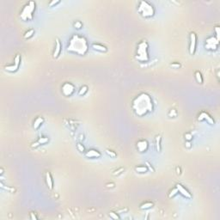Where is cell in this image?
<instances>
[{
    "instance_id": "cell-1",
    "label": "cell",
    "mask_w": 220,
    "mask_h": 220,
    "mask_svg": "<svg viewBox=\"0 0 220 220\" xmlns=\"http://www.w3.org/2000/svg\"><path fill=\"white\" fill-rule=\"evenodd\" d=\"M132 108L136 115L143 117L154 110V104L150 96L146 93H141L132 101Z\"/></svg>"
},
{
    "instance_id": "cell-2",
    "label": "cell",
    "mask_w": 220,
    "mask_h": 220,
    "mask_svg": "<svg viewBox=\"0 0 220 220\" xmlns=\"http://www.w3.org/2000/svg\"><path fill=\"white\" fill-rule=\"evenodd\" d=\"M88 41L84 36H80L78 34H73L70 38L67 46V51L69 53L84 56L88 53Z\"/></svg>"
},
{
    "instance_id": "cell-3",
    "label": "cell",
    "mask_w": 220,
    "mask_h": 220,
    "mask_svg": "<svg viewBox=\"0 0 220 220\" xmlns=\"http://www.w3.org/2000/svg\"><path fill=\"white\" fill-rule=\"evenodd\" d=\"M135 59L139 62L145 63L150 60L149 55V44L146 41H141L137 46Z\"/></svg>"
},
{
    "instance_id": "cell-4",
    "label": "cell",
    "mask_w": 220,
    "mask_h": 220,
    "mask_svg": "<svg viewBox=\"0 0 220 220\" xmlns=\"http://www.w3.org/2000/svg\"><path fill=\"white\" fill-rule=\"evenodd\" d=\"M138 12L144 18H150L155 16L156 9L154 6L147 1L139 2L138 7Z\"/></svg>"
},
{
    "instance_id": "cell-5",
    "label": "cell",
    "mask_w": 220,
    "mask_h": 220,
    "mask_svg": "<svg viewBox=\"0 0 220 220\" xmlns=\"http://www.w3.org/2000/svg\"><path fill=\"white\" fill-rule=\"evenodd\" d=\"M36 9V4L34 1H29L23 6L20 12V17L22 21L28 22L34 18V13Z\"/></svg>"
},
{
    "instance_id": "cell-6",
    "label": "cell",
    "mask_w": 220,
    "mask_h": 220,
    "mask_svg": "<svg viewBox=\"0 0 220 220\" xmlns=\"http://www.w3.org/2000/svg\"><path fill=\"white\" fill-rule=\"evenodd\" d=\"M218 45H219L218 40H217L216 37L211 36L206 39L205 47V48L209 51H216L217 50V48H218Z\"/></svg>"
},
{
    "instance_id": "cell-7",
    "label": "cell",
    "mask_w": 220,
    "mask_h": 220,
    "mask_svg": "<svg viewBox=\"0 0 220 220\" xmlns=\"http://www.w3.org/2000/svg\"><path fill=\"white\" fill-rule=\"evenodd\" d=\"M61 91L65 96H72L75 92V86L72 83H65L61 87Z\"/></svg>"
},
{
    "instance_id": "cell-8",
    "label": "cell",
    "mask_w": 220,
    "mask_h": 220,
    "mask_svg": "<svg viewBox=\"0 0 220 220\" xmlns=\"http://www.w3.org/2000/svg\"><path fill=\"white\" fill-rule=\"evenodd\" d=\"M189 53L191 55H194L196 48H197V35L194 32L190 33V36H189Z\"/></svg>"
},
{
    "instance_id": "cell-9",
    "label": "cell",
    "mask_w": 220,
    "mask_h": 220,
    "mask_svg": "<svg viewBox=\"0 0 220 220\" xmlns=\"http://www.w3.org/2000/svg\"><path fill=\"white\" fill-rule=\"evenodd\" d=\"M137 150H138V152L140 153H145L149 149V144L148 142L145 140V139H142V140H139L137 142Z\"/></svg>"
},
{
    "instance_id": "cell-10",
    "label": "cell",
    "mask_w": 220,
    "mask_h": 220,
    "mask_svg": "<svg viewBox=\"0 0 220 220\" xmlns=\"http://www.w3.org/2000/svg\"><path fill=\"white\" fill-rule=\"evenodd\" d=\"M198 120L199 121H203V120H205L207 123H209L210 125H213L214 124V120L211 115L209 114L206 112H201L199 114L198 117Z\"/></svg>"
},
{
    "instance_id": "cell-11",
    "label": "cell",
    "mask_w": 220,
    "mask_h": 220,
    "mask_svg": "<svg viewBox=\"0 0 220 220\" xmlns=\"http://www.w3.org/2000/svg\"><path fill=\"white\" fill-rule=\"evenodd\" d=\"M61 51H62V44H61V41L59 38H56L55 39V47H54V51H53V58L54 59H58L59 57L60 56L61 54Z\"/></svg>"
},
{
    "instance_id": "cell-12",
    "label": "cell",
    "mask_w": 220,
    "mask_h": 220,
    "mask_svg": "<svg viewBox=\"0 0 220 220\" xmlns=\"http://www.w3.org/2000/svg\"><path fill=\"white\" fill-rule=\"evenodd\" d=\"M176 188H177L178 193H180V194H181L187 199H192V194H191L188 189H186L182 185H181V184H176Z\"/></svg>"
},
{
    "instance_id": "cell-13",
    "label": "cell",
    "mask_w": 220,
    "mask_h": 220,
    "mask_svg": "<svg viewBox=\"0 0 220 220\" xmlns=\"http://www.w3.org/2000/svg\"><path fill=\"white\" fill-rule=\"evenodd\" d=\"M85 157L87 158H100L101 157V152L97 150H95V149H90V150L85 151L84 153Z\"/></svg>"
},
{
    "instance_id": "cell-14",
    "label": "cell",
    "mask_w": 220,
    "mask_h": 220,
    "mask_svg": "<svg viewBox=\"0 0 220 220\" xmlns=\"http://www.w3.org/2000/svg\"><path fill=\"white\" fill-rule=\"evenodd\" d=\"M45 179H46V183L47 186L50 190H53V177H52V175L50 172H46V175H45Z\"/></svg>"
},
{
    "instance_id": "cell-15",
    "label": "cell",
    "mask_w": 220,
    "mask_h": 220,
    "mask_svg": "<svg viewBox=\"0 0 220 220\" xmlns=\"http://www.w3.org/2000/svg\"><path fill=\"white\" fill-rule=\"evenodd\" d=\"M44 123V119L43 117L41 116H38L36 119L34 120V123H33V128L34 130H38L42 126V124Z\"/></svg>"
},
{
    "instance_id": "cell-16",
    "label": "cell",
    "mask_w": 220,
    "mask_h": 220,
    "mask_svg": "<svg viewBox=\"0 0 220 220\" xmlns=\"http://www.w3.org/2000/svg\"><path fill=\"white\" fill-rule=\"evenodd\" d=\"M92 48H93L94 50L101 52V53H107L108 52L107 47L103 46V45H101V44H99V43H93L92 44Z\"/></svg>"
},
{
    "instance_id": "cell-17",
    "label": "cell",
    "mask_w": 220,
    "mask_h": 220,
    "mask_svg": "<svg viewBox=\"0 0 220 220\" xmlns=\"http://www.w3.org/2000/svg\"><path fill=\"white\" fill-rule=\"evenodd\" d=\"M156 149H157V152H161L162 150V137L160 135H157L156 137Z\"/></svg>"
},
{
    "instance_id": "cell-18",
    "label": "cell",
    "mask_w": 220,
    "mask_h": 220,
    "mask_svg": "<svg viewBox=\"0 0 220 220\" xmlns=\"http://www.w3.org/2000/svg\"><path fill=\"white\" fill-rule=\"evenodd\" d=\"M153 205H154V204H153L152 202L147 201V202H145V203H143V204H141L139 208H140L141 210H148V209H150L151 207H153Z\"/></svg>"
},
{
    "instance_id": "cell-19",
    "label": "cell",
    "mask_w": 220,
    "mask_h": 220,
    "mask_svg": "<svg viewBox=\"0 0 220 220\" xmlns=\"http://www.w3.org/2000/svg\"><path fill=\"white\" fill-rule=\"evenodd\" d=\"M148 168L145 166H144V165H141V166H137L135 168V171L137 172V173H140V174H144V173H146V172H148Z\"/></svg>"
},
{
    "instance_id": "cell-20",
    "label": "cell",
    "mask_w": 220,
    "mask_h": 220,
    "mask_svg": "<svg viewBox=\"0 0 220 220\" xmlns=\"http://www.w3.org/2000/svg\"><path fill=\"white\" fill-rule=\"evenodd\" d=\"M194 77H195V79H196V81H197L198 84H203V81H204V80H203V77H202L201 72H199V71H197V72H195V73H194Z\"/></svg>"
},
{
    "instance_id": "cell-21",
    "label": "cell",
    "mask_w": 220,
    "mask_h": 220,
    "mask_svg": "<svg viewBox=\"0 0 220 220\" xmlns=\"http://www.w3.org/2000/svg\"><path fill=\"white\" fill-rule=\"evenodd\" d=\"M34 29H33V28H31V29H28V31H26L24 33V35H23V37H24V39L28 40V39H30V38H32L33 36H34Z\"/></svg>"
},
{
    "instance_id": "cell-22",
    "label": "cell",
    "mask_w": 220,
    "mask_h": 220,
    "mask_svg": "<svg viewBox=\"0 0 220 220\" xmlns=\"http://www.w3.org/2000/svg\"><path fill=\"white\" fill-rule=\"evenodd\" d=\"M18 69H19V67L18 66H16V65L5 66V70L7 71V72H17Z\"/></svg>"
},
{
    "instance_id": "cell-23",
    "label": "cell",
    "mask_w": 220,
    "mask_h": 220,
    "mask_svg": "<svg viewBox=\"0 0 220 220\" xmlns=\"http://www.w3.org/2000/svg\"><path fill=\"white\" fill-rule=\"evenodd\" d=\"M21 61H22V56H21V54H16L15 57V60H14V65L20 67Z\"/></svg>"
},
{
    "instance_id": "cell-24",
    "label": "cell",
    "mask_w": 220,
    "mask_h": 220,
    "mask_svg": "<svg viewBox=\"0 0 220 220\" xmlns=\"http://www.w3.org/2000/svg\"><path fill=\"white\" fill-rule=\"evenodd\" d=\"M88 86L87 85H84V86H82L81 88H80L79 91H78V96H84L85 94L88 92Z\"/></svg>"
},
{
    "instance_id": "cell-25",
    "label": "cell",
    "mask_w": 220,
    "mask_h": 220,
    "mask_svg": "<svg viewBox=\"0 0 220 220\" xmlns=\"http://www.w3.org/2000/svg\"><path fill=\"white\" fill-rule=\"evenodd\" d=\"M37 141L39 142L40 145H46L47 143H48L49 138H47V137H41Z\"/></svg>"
},
{
    "instance_id": "cell-26",
    "label": "cell",
    "mask_w": 220,
    "mask_h": 220,
    "mask_svg": "<svg viewBox=\"0 0 220 220\" xmlns=\"http://www.w3.org/2000/svg\"><path fill=\"white\" fill-rule=\"evenodd\" d=\"M177 194H178V190H177L176 188H173V189H172V190L169 192V198H170V199L174 198L175 196L177 195Z\"/></svg>"
},
{
    "instance_id": "cell-27",
    "label": "cell",
    "mask_w": 220,
    "mask_h": 220,
    "mask_svg": "<svg viewBox=\"0 0 220 220\" xmlns=\"http://www.w3.org/2000/svg\"><path fill=\"white\" fill-rule=\"evenodd\" d=\"M108 215H109V217H110L112 219H115V220H116V219H120V216L118 215L117 212H110L109 213H108Z\"/></svg>"
},
{
    "instance_id": "cell-28",
    "label": "cell",
    "mask_w": 220,
    "mask_h": 220,
    "mask_svg": "<svg viewBox=\"0 0 220 220\" xmlns=\"http://www.w3.org/2000/svg\"><path fill=\"white\" fill-rule=\"evenodd\" d=\"M105 152L107 153V154L110 157H112V158H114V157H116V153L114 152V151H113V150H108V149H107V150H105Z\"/></svg>"
},
{
    "instance_id": "cell-29",
    "label": "cell",
    "mask_w": 220,
    "mask_h": 220,
    "mask_svg": "<svg viewBox=\"0 0 220 220\" xmlns=\"http://www.w3.org/2000/svg\"><path fill=\"white\" fill-rule=\"evenodd\" d=\"M73 26H74V28H76V29H81V28H83V23L80 22V21H76V22H74V24H73Z\"/></svg>"
},
{
    "instance_id": "cell-30",
    "label": "cell",
    "mask_w": 220,
    "mask_h": 220,
    "mask_svg": "<svg viewBox=\"0 0 220 220\" xmlns=\"http://www.w3.org/2000/svg\"><path fill=\"white\" fill-rule=\"evenodd\" d=\"M169 117H171V118H175V117H176L177 116V112H176V109H171L169 112Z\"/></svg>"
},
{
    "instance_id": "cell-31",
    "label": "cell",
    "mask_w": 220,
    "mask_h": 220,
    "mask_svg": "<svg viewBox=\"0 0 220 220\" xmlns=\"http://www.w3.org/2000/svg\"><path fill=\"white\" fill-rule=\"evenodd\" d=\"M184 137H185V140L186 141H192V139L193 138V135H192V133H190V132H187V133H185Z\"/></svg>"
},
{
    "instance_id": "cell-32",
    "label": "cell",
    "mask_w": 220,
    "mask_h": 220,
    "mask_svg": "<svg viewBox=\"0 0 220 220\" xmlns=\"http://www.w3.org/2000/svg\"><path fill=\"white\" fill-rule=\"evenodd\" d=\"M77 149L78 150V151H80V152L85 153V148H84V146L82 145V144H80V143L77 144Z\"/></svg>"
},
{
    "instance_id": "cell-33",
    "label": "cell",
    "mask_w": 220,
    "mask_h": 220,
    "mask_svg": "<svg viewBox=\"0 0 220 220\" xmlns=\"http://www.w3.org/2000/svg\"><path fill=\"white\" fill-rule=\"evenodd\" d=\"M214 31H215V34H216V38L219 41V34H220V28L219 26H216L214 28Z\"/></svg>"
},
{
    "instance_id": "cell-34",
    "label": "cell",
    "mask_w": 220,
    "mask_h": 220,
    "mask_svg": "<svg viewBox=\"0 0 220 220\" xmlns=\"http://www.w3.org/2000/svg\"><path fill=\"white\" fill-rule=\"evenodd\" d=\"M181 64L178 63V62H174L172 64H170V67L174 68V69H179L180 67H181Z\"/></svg>"
},
{
    "instance_id": "cell-35",
    "label": "cell",
    "mask_w": 220,
    "mask_h": 220,
    "mask_svg": "<svg viewBox=\"0 0 220 220\" xmlns=\"http://www.w3.org/2000/svg\"><path fill=\"white\" fill-rule=\"evenodd\" d=\"M60 3V0H53V1H51L50 3H49V7H54V6H56L57 4H59Z\"/></svg>"
},
{
    "instance_id": "cell-36",
    "label": "cell",
    "mask_w": 220,
    "mask_h": 220,
    "mask_svg": "<svg viewBox=\"0 0 220 220\" xmlns=\"http://www.w3.org/2000/svg\"><path fill=\"white\" fill-rule=\"evenodd\" d=\"M122 172H124V168H120L119 169L115 170V171L113 173V176H119V175L122 174Z\"/></svg>"
},
{
    "instance_id": "cell-37",
    "label": "cell",
    "mask_w": 220,
    "mask_h": 220,
    "mask_svg": "<svg viewBox=\"0 0 220 220\" xmlns=\"http://www.w3.org/2000/svg\"><path fill=\"white\" fill-rule=\"evenodd\" d=\"M0 185H1V188H2L5 189V190H8V191H9V192H14V191H15V189L12 188H8V187H4V184L2 183V182L0 183Z\"/></svg>"
},
{
    "instance_id": "cell-38",
    "label": "cell",
    "mask_w": 220,
    "mask_h": 220,
    "mask_svg": "<svg viewBox=\"0 0 220 220\" xmlns=\"http://www.w3.org/2000/svg\"><path fill=\"white\" fill-rule=\"evenodd\" d=\"M145 166L148 168V169H149V170H151V171H152V172H154V171H155V169L152 168V166H151V164H150V163L146 162V163H145Z\"/></svg>"
},
{
    "instance_id": "cell-39",
    "label": "cell",
    "mask_w": 220,
    "mask_h": 220,
    "mask_svg": "<svg viewBox=\"0 0 220 220\" xmlns=\"http://www.w3.org/2000/svg\"><path fill=\"white\" fill-rule=\"evenodd\" d=\"M29 215H30V219H32V220H36L38 217H36V215H35V213L34 212H30L29 213Z\"/></svg>"
},
{
    "instance_id": "cell-40",
    "label": "cell",
    "mask_w": 220,
    "mask_h": 220,
    "mask_svg": "<svg viewBox=\"0 0 220 220\" xmlns=\"http://www.w3.org/2000/svg\"><path fill=\"white\" fill-rule=\"evenodd\" d=\"M185 146H186V148H188V149H190L192 147V143H191V141H186Z\"/></svg>"
},
{
    "instance_id": "cell-41",
    "label": "cell",
    "mask_w": 220,
    "mask_h": 220,
    "mask_svg": "<svg viewBox=\"0 0 220 220\" xmlns=\"http://www.w3.org/2000/svg\"><path fill=\"white\" fill-rule=\"evenodd\" d=\"M40 145H40L39 142H38V141L35 142V143H33L32 145H31V146H32L33 148H37V147H39Z\"/></svg>"
},
{
    "instance_id": "cell-42",
    "label": "cell",
    "mask_w": 220,
    "mask_h": 220,
    "mask_svg": "<svg viewBox=\"0 0 220 220\" xmlns=\"http://www.w3.org/2000/svg\"><path fill=\"white\" fill-rule=\"evenodd\" d=\"M106 187H107V188H114V184L113 183H108V184H106Z\"/></svg>"
},
{
    "instance_id": "cell-43",
    "label": "cell",
    "mask_w": 220,
    "mask_h": 220,
    "mask_svg": "<svg viewBox=\"0 0 220 220\" xmlns=\"http://www.w3.org/2000/svg\"><path fill=\"white\" fill-rule=\"evenodd\" d=\"M176 173H177V175H181V168H179V167H177L176 168Z\"/></svg>"
}]
</instances>
